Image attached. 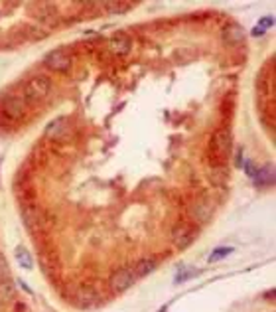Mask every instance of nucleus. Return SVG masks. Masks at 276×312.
<instances>
[{"instance_id": "1", "label": "nucleus", "mask_w": 276, "mask_h": 312, "mask_svg": "<svg viewBox=\"0 0 276 312\" xmlns=\"http://www.w3.org/2000/svg\"><path fill=\"white\" fill-rule=\"evenodd\" d=\"M231 145H233V139H231V133L229 129H217L211 137V143H209V160L213 166H225V160L229 158L231 153Z\"/></svg>"}, {"instance_id": "2", "label": "nucleus", "mask_w": 276, "mask_h": 312, "mask_svg": "<svg viewBox=\"0 0 276 312\" xmlns=\"http://www.w3.org/2000/svg\"><path fill=\"white\" fill-rule=\"evenodd\" d=\"M51 91V83L46 77H32L26 87H24V95L28 101H42L44 97H47V93Z\"/></svg>"}, {"instance_id": "3", "label": "nucleus", "mask_w": 276, "mask_h": 312, "mask_svg": "<svg viewBox=\"0 0 276 312\" xmlns=\"http://www.w3.org/2000/svg\"><path fill=\"white\" fill-rule=\"evenodd\" d=\"M197 237V229L187 225V223H180L178 227H174V233H172V241L178 249H185L189 247Z\"/></svg>"}, {"instance_id": "4", "label": "nucleus", "mask_w": 276, "mask_h": 312, "mask_svg": "<svg viewBox=\"0 0 276 312\" xmlns=\"http://www.w3.org/2000/svg\"><path fill=\"white\" fill-rule=\"evenodd\" d=\"M44 63H46V67H49L51 71H67L69 65H71V57H69V53H67L65 50L59 48V50L49 52V53L46 55Z\"/></svg>"}, {"instance_id": "5", "label": "nucleus", "mask_w": 276, "mask_h": 312, "mask_svg": "<svg viewBox=\"0 0 276 312\" xmlns=\"http://www.w3.org/2000/svg\"><path fill=\"white\" fill-rule=\"evenodd\" d=\"M135 283V273L131 269H119L113 277H111V289L115 293H125L127 289H131Z\"/></svg>"}, {"instance_id": "6", "label": "nucleus", "mask_w": 276, "mask_h": 312, "mask_svg": "<svg viewBox=\"0 0 276 312\" xmlns=\"http://www.w3.org/2000/svg\"><path fill=\"white\" fill-rule=\"evenodd\" d=\"M2 111H4V115H6L8 119L18 121V119H22L24 113H26V103H24L22 97H6Z\"/></svg>"}, {"instance_id": "7", "label": "nucleus", "mask_w": 276, "mask_h": 312, "mask_svg": "<svg viewBox=\"0 0 276 312\" xmlns=\"http://www.w3.org/2000/svg\"><path fill=\"white\" fill-rule=\"evenodd\" d=\"M109 50H111L113 55L123 57V55H127L133 50V40L129 36H125V34H117V36H113L109 40Z\"/></svg>"}, {"instance_id": "8", "label": "nucleus", "mask_w": 276, "mask_h": 312, "mask_svg": "<svg viewBox=\"0 0 276 312\" xmlns=\"http://www.w3.org/2000/svg\"><path fill=\"white\" fill-rule=\"evenodd\" d=\"M223 40H225L227 44H231V46L241 44V42L245 40V32H243L241 26H227L225 32H223Z\"/></svg>"}, {"instance_id": "9", "label": "nucleus", "mask_w": 276, "mask_h": 312, "mask_svg": "<svg viewBox=\"0 0 276 312\" xmlns=\"http://www.w3.org/2000/svg\"><path fill=\"white\" fill-rule=\"evenodd\" d=\"M156 269V261L154 259H142V261H138L137 267H135V277H144V275H150L152 271Z\"/></svg>"}, {"instance_id": "10", "label": "nucleus", "mask_w": 276, "mask_h": 312, "mask_svg": "<svg viewBox=\"0 0 276 312\" xmlns=\"http://www.w3.org/2000/svg\"><path fill=\"white\" fill-rule=\"evenodd\" d=\"M255 182L261 184V186H269V184H273V182H275V170H271V166L259 170L257 176H255Z\"/></svg>"}, {"instance_id": "11", "label": "nucleus", "mask_w": 276, "mask_h": 312, "mask_svg": "<svg viewBox=\"0 0 276 312\" xmlns=\"http://www.w3.org/2000/svg\"><path fill=\"white\" fill-rule=\"evenodd\" d=\"M209 178H211V182H213L215 186H221V184L225 182V178H227V166H215V168L209 172Z\"/></svg>"}, {"instance_id": "12", "label": "nucleus", "mask_w": 276, "mask_h": 312, "mask_svg": "<svg viewBox=\"0 0 276 312\" xmlns=\"http://www.w3.org/2000/svg\"><path fill=\"white\" fill-rule=\"evenodd\" d=\"M14 255H16V261H18L24 269H32V257H30V253H28L24 247H16Z\"/></svg>"}, {"instance_id": "13", "label": "nucleus", "mask_w": 276, "mask_h": 312, "mask_svg": "<svg viewBox=\"0 0 276 312\" xmlns=\"http://www.w3.org/2000/svg\"><path fill=\"white\" fill-rule=\"evenodd\" d=\"M193 213H195V217H197L199 221H207V219H209V215H211V209H209V204H205V202H199V204L195 206V209H193Z\"/></svg>"}, {"instance_id": "14", "label": "nucleus", "mask_w": 276, "mask_h": 312, "mask_svg": "<svg viewBox=\"0 0 276 312\" xmlns=\"http://www.w3.org/2000/svg\"><path fill=\"white\" fill-rule=\"evenodd\" d=\"M233 253V247H217L211 255H209V263H215V261H219V259H223V257H227V255H231Z\"/></svg>"}, {"instance_id": "15", "label": "nucleus", "mask_w": 276, "mask_h": 312, "mask_svg": "<svg viewBox=\"0 0 276 312\" xmlns=\"http://www.w3.org/2000/svg\"><path fill=\"white\" fill-rule=\"evenodd\" d=\"M79 297H81V305H83V307H89V305H93V303L97 301V293L91 291V289H83V291L79 293Z\"/></svg>"}, {"instance_id": "16", "label": "nucleus", "mask_w": 276, "mask_h": 312, "mask_svg": "<svg viewBox=\"0 0 276 312\" xmlns=\"http://www.w3.org/2000/svg\"><path fill=\"white\" fill-rule=\"evenodd\" d=\"M105 6H107L109 10H113V12H117V14L127 12V10L131 8V4H129V2H107Z\"/></svg>"}, {"instance_id": "17", "label": "nucleus", "mask_w": 276, "mask_h": 312, "mask_svg": "<svg viewBox=\"0 0 276 312\" xmlns=\"http://www.w3.org/2000/svg\"><path fill=\"white\" fill-rule=\"evenodd\" d=\"M0 299H2V301H12V299H14V291H12V285H10V283H2V285H0Z\"/></svg>"}, {"instance_id": "18", "label": "nucleus", "mask_w": 276, "mask_h": 312, "mask_svg": "<svg viewBox=\"0 0 276 312\" xmlns=\"http://www.w3.org/2000/svg\"><path fill=\"white\" fill-rule=\"evenodd\" d=\"M271 26H275V18H271V16H269V18H263L261 24H259V28H261L263 32H267Z\"/></svg>"}, {"instance_id": "19", "label": "nucleus", "mask_w": 276, "mask_h": 312, "mask_svg": "<svg viewBox=\"0 0 276 312\" xmlns=\"http://www.w3.org/2000/svg\"><path fill=\"white\" fill-rule=\"evenodd\" d=\"M245 170H247V174H249V176H257V172H259V170H255L253 162H247V164H245Z\"/></svg>"}]
</instances>
